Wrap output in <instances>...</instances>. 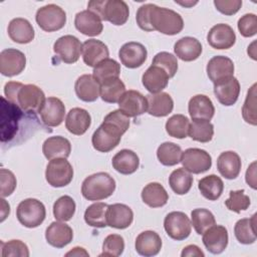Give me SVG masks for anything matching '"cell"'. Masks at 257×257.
I'll use <instances>...</instances> for the list:
<instances>
[{
	"mask_svg": "<svg viewBox=\"0 0 257 257\" xmlns=\"http://www.w3.org/2000/svg\"><path fill=\"white\" fill-rule=\"evenodd\" d=\"M1 255L3 257H28L29 250L27 245L21 240H10L8 242H1Z\"/></svg>",
	"mask_w": 257,
	"mask_h": 257,
	"instance_id": "obj_52",
	"label": "cell"
},
{
	"mask_svg": "<svg viewBox=\"0 0 257 257\" xmlns=\"http://www.w3.org/2000/svg\"><path fill=\"white\" fill-rule=\"evenodd\" d=\"M46 210L42 202L28 198L21 201L16 209V217L21 225L26 228H36L45 219Z\"/></svg>",
	"mask_w": 257,
	"mask_h": 257,
	"instance_id": "obj_7",
	"label": "cell"
},
{
	"mask_svg": "<svg viewBox=\"0 0 257 257\" xmlns=\"http://www.w3.org/2000/svg\"><path fill=\"white\" fill-rule=\"evenodd\" d=\"M241 159L233 151H227L220 154L217 159V169L221 176L228 180L236 179L241 171Z\"/></svg>",
	"mask_w": 257,
	"mask_h": 257,
	"instance_id": "obj_33",
	"label": "cell"
},
{
	"mask_svg": "<svg viewBox=\"0 0 257 257\" xmlns=\"http://www.w3.org/2000/svg\"><path fill=\"white\" fill-rule=\"evenodd\" d=\"M115 190L114 179L104 172L92 174L84 179L81 194L88 201H100L110 197Z\"/></svg>",
	"mask_w": 257,
	"mask_h": 257,
	"instance_id": "obj_5",
	"label": "cell"
},
{
	"mask_svg": "<svg viewBox=\"0 0 257 257\" xmlns=\"http://www.w3.org/2000/svg\"><path fill=\"white\" fill-rule=\"evenodd\" d=\"M148 100V112L157 117L167 116L173 111L174 100L172 96L167 92L150 93L147 95Z\"/></svg>",
	"mask_w": 257,
	"mask_h": 257,
	"instance_id": "obj_29",
	"label": "cell"
},
{
	"mask_svg": "<svg viewBox=\"0 0 257 257\" xmlns=\"http://www.w3.org/2000/svg\"><path fill=\"white\" fill-rule=\"evenodd\" d=\"M181 256L182 257H192V256H194V257H204L205 254L198 246L188 245L183 249V251L181 253Z\"/></svg>",
	"mask_w": 257,
	"mask_h": 257,
	"instance_id": "obj_57",
	"label": "cell"
},
{
	"mask_svg": "<svg viewBox=\"0 0 257 257\" xmlns=\"http://www.w3.org/2000/svg\"><path fill=\"white\" fill-rule=\"evenodd\" d=\"M128 126L130 117L119 109L110 111L93 133L91 137L92 147L100 153L110 152L118 146L122 135L127 131Z\"/></svg>",
	"mask_w": 257,
	"mask_h": 257,
	"instance_id": "obj_1",
	"label": "cell"
},
{
	"mask_svg": "<svg viewBox=\"0 0 257 257\" xmlns=\"http://www.w3.org/2000/svg\"><path fill=\"white\" fill-rule=\"evenodd\" d=\"M23 116V110L15 103L1 97V142H10L14 139L19 128V122Z\"/></svg>",
	"mask_w": 257,
	"mask_h": 257,
	"instance_id": "obj_6",
	"label": "cell"
},
{
	"mask_svg": "<svg viewBox=\"0 0 257 257\" xmlns=\"http://www.w3.org/2000/svg\"><path fill=\"white\" fill-rule=\"evenodd\" d=\"M242 116L244 120L252 125L257 124L256 116V83H254L247 92L246 99L242 107Z\"/></svg>",
	"mask_w": 257,
	"mask_h": 257,
	"instance_id": "obj_49",
	"label": "cell"
},
{
	"mask_svg": "<svg viewBox=\"0 0 257 257\" xmlns=\"http://www.w3.org/2000/svg\"><path fill=\"white\" fill-rule=\"evenodd\" d=\"M192 175L184 168H179L173 171L169 177V185L177 195L187 194L193 185Z\"/></svg>",
	"mask_w": 257,
	"mask_h": 257,
	"instance_id": "obj_39",
	"label": "cell"
},
{
	"mask_svg": "<svg viewBox=\"0 0 257 257\" xmlns=\"http://www.w3.org/2000/svg\"><path fill=\"white\" fill-rule=\"evenodd\" d=\"M207 41L215 49H229L236 42V34L230 25L219 23L209 30Z\"/></svg>",
	"mask_w": 257,
	"mask_h": 257,
	"instance_id": "obj_16",
	"label": "cell"
},
{
	"mask_svg": "<svg viewBox=\"0 0 257 257\" xmlns=\"http://www.w3.org/2000/svg\"><path fill=\"white\" fill-rule=\"evenodd\" d=\"M0 185H1L0 192H1L2 198L10 196L16 189V185H17V181L14 174L7 169H1Z\"/></svg>",
	"mask_w": 257,
	"mask_h": 257,
	"instance_id": "obj_54",
	"label": "cell"
},
{
	"mask_svg": "<svg viewBox=\"0 0 257 257\" xmlns=\"http://www.w3.org/2000/svg\"><path fill=\"white\" fill-rule=\"evenodd\" d=\"M234 69L235 67L233 61L229 57L223 55L212 57L206 67L207 75L213 83L233 76Z\"/></svg>",
	"mask_w": 257,
	"mask_h": 257,
	"instance_id": "obj_21",
	"label": "cell"
},
{
	"mask_svg": "<svg viewBox=\"0 0 257 257\" xmlns=\"http://www.w3.org/2000/svg\"><path fill=\"white\" fill-rule=\"evenodd\" d=\"M91 124V117L87 110L81 107L71 108L65 119V127L75 136H82Z\"/></svg>",
	"mask_w": 257,
	"mask_h": 257,
	"instance_id": "obj_27",
	"label": "cell"
},
{
	"mask_svg": "<svg viewBox=\"0 0 257 257\" xmlns=\"http://www.w3.org/2000/svg\"><path fill=\"white\" fill-rule=\"evenodd\" d=\"M125 92V85L122 80L113 78L100 84L99 96L101 99L108 103H116Z\"/></svg>",
	"mask_w": 257,
	"mask_h": 257,
	"instance_id": "obj_41",
	"label": "cell"
},
{
	"mask_svg": "<svg viewBox=\"0 0 257 257\" xmlns=\"http://www.w3.org/2000/svg\"><path fill=\"white\" fill-rule=\"evenodd\" d=\"M134 221L133 210L120 203L108 205L106 211L107 226L115 229H125L132 225Z\"/></svg>",
	"mask_w": 257,
	"mask_h": 257,
	"instance_id": "obj_23",
	"label": "cell"
},
{
	"mask_svg": "<svg viewBox=\"0 0 257 257\" xmlns=\"http://www.w3.org/2000/svg\"><path fill=\"white\" fill-rule=\"evenodd\" d=\"M8 35L16 43L26 44L34 39V29L31 23L25 18H14L8 24Z\"/></svg>",
	"mask_w": 257,
	"mask_h": 257,
	"instance_id": "obj_30",
	"label": "cell"
},
{
	"mask_svg": "<svg viewBox=\"0 0 257 257\" xmlns=\"http://www.w3.org/2000/svg\"><path fill=\"white\" fill-rule=\"evenodd\" d=\"M216 9L222 14L231 16L236 14L242 6L241 0H214Z\"/></svg>",
	"mask_w": 257,
	"mask_h": 257,
	"instance_id": "obj_55",
	"label": "cell"
},
{
	"mask_svg": "<svg viewBox=\"0 0 257 257\" xmlns=\"http://www.w3.org/2000/svg\"><path fill=\"white\" fill-rule=\"evenodd\" d=\"M176 3H177V4H180V5H182V6H185V7H191V6H194L195 4H197L198 2H197V1H195V2H192V1H188V2H177V1H176Z\"/></svg>",
	"mask_w": 257,
	"mask_h": 257,
	"instance_id": "obj_61",
	"label": "cell"
},
{
	"mask_svg": "<svg viewBox=\"0 0 257 257\" xmlns=\"http://www.w3.org/2000/svg\"><path fill=\"white\" fill-rule=\"evenodd\" d=\"M89 254L85 251V249L81 248V247H74L72 248V250H70L69 252H67L65 254V256H88Z\"/></svg>",
	"mask_w": 257,
	"mask_h": 257,
	"instance_id": "obj_60",
	"label": "cell"
},
{
	"mask_svg": "<svg viewBox=\"0 0 257 257\" xmlns=\"http://www.w3.org/2000/svg\"><path fill=\"white\" fill-rule=\"evenodd\" d=\"M42 152L44 157L49 161L57 158L67 159L71 152V145L67 139L61 136L50 137L44 141Z\"/></svg>",
	"mask_w": 257,
	"mask_h": 257,
	"instance_id": "obj_32",
	"label": "cell"
},
{
	"mask_svg": "<svg viewBox=\"0 0 257 257\" xmlns=\"http://www.w3.org/2000/svg\"><path fill=\"white\" fill-rule=\"evenodd\" d=\"M181 147L172 142L161 144L157 150V157L159 162L167 167H172L179 164L181 162Z\"/></svg>",
	"mask_w": 257,
	"mask_h": 257,
	"instance_id": "obj_43",
	"label": "cell"
},
{
	"mask_svg": "<svg viewBox=\"0 0 257 257\" xmlns=\"http://www.w3.org/2000/svg\"><path fill=\"white\" fill-rule=\"evenodd\" d=\"M190 127L189 118L184 114H174L166 122V132L170 137L176 139H185L188 136Z\"/></svg>",
	"mask_w": 257,
	"mask_h": 257,
	"instance_id": "obj_46",
	"label": "cell"
},
{
	"mask_svg": "<svg viewBox=\"0 0 257 257\" xmlns=\"http://www.w3.org/2000/svg\"><path fill=\"white\" fill-rule=\"evenodd\" d=\"M142 200L151 208L163 207L169 200V195L166 189L157 182L149 183L142 191Z\"/></svg>",
	"mask_w": 257,
	"mask_h": 257,
	"instance_id": "obj_36",
	"label": "cell"
},
{
	"mask_svg": "<svg viewBox=\"0 0 257 257\" xmlns=\"http://www.w3.org/2000/svg\"><path fill=\"white\" fill-rule=\"evenodd\" d=\"M149 7H150V3L142 5L137 11L136 20H137V24L142 30L151 32L153 30L149 23Z\"/></svg>",
	"mask_w": 257,
	"mask_h": 257,
	"instance_id": "obj_56",
	"label": "cell"
},
{
	"mask_svg": "<svg viewBox=\"0 0 257 257\" xmlns=\"http://www.w3.org/2000/svg\"><path fill=\"white\" fill-rule=\"evenodd\" d=\"M238 29L242 36L252 37L257 33V17L253 13L243 15L238 20Z\"/></svg>",
	"mask_w": 257,
	"mask_h": 257,
	"instance_id": "obj_53",
	"label": "cell"
},
{
	"mask_svg": "<svg viewBox=\"0 0 257 257\" xmlns=\"http://www.w3.org/2000/svg\"><path fill=\"white\" fill-rule=\"evenodd\" d=\"M111 164L116 172L122 175H131L139 169L140 159L134 151L124 149L113 156Z\"/></svg>",
	"mask_w": 257,
	"mask_h": 257,
	"instance_id": "obj_35",
	"label": "cell"
},
{
	"mask_svg": "<svg viewBox=\"0 0 257 257\" xmlns=\"http://www.w3.org/2000/svg\"><path fill=\"white\" fill-rule=\"evenodd\" d=\"M225 206L228 210L235 213H240L245 211L250 206V198L245 194L244 190L231 191L229 193V198L225 201Z\"/></svg>",
	"mask_w": 257,
	"mask_h": 257,
	"instance_id": "obj_51",
	"label": "cell"
},
{
	"mask_svg": "<svg viewBox=\"0 0 257 257\" xmlns=\"http://www.w3.org/2000/svg\"><path fill=\"white\" fill-rule=\"evenodd\" d=\"M188 135L193 141L200 143H209L214 136V125L210 120L193 119L190 123Z\"/></svg>",
	"mask_w": 257,
	"mask_h": 257,
	"instance_id": "obj_44",
	"label": "cell"
},
{
	"mask_svg": "<svg viewBox=\"0 0 257 257\" xmlns=\"http://www.w3.org/2000/svg\"><path fill=\"white\" fill-rule=\"evenodd\" d=\"M201 42L191 36H186L179 39L174 45V51L177 57L183 61L196 60L202 53Z\"/></svg>",
	"mask_w": 257,
	"mask_h": 257,
	"instance_id": "obj_34",
	"label": "cell"
},
{
	"mask_svg": "<svg viewBox=\"0 0 257 257\" xmlns=\"http://www.w3.org/2000/svg\"><path fill=\"white\" fill-rule=\"evenodd\" d=\"M35 20L43 31L53 32L60 30L65 25L66 13L55 4H47L37 10Z\"/></svg>",
	"mask_w": 257,
	"mask_h": 257,
	"instance_id": "obj_8",
	"label": "cell"
},
{
	"mask_svg": "<svg viewBox=\"0 0 257 257\" xmlns=\"http://www.w3.org/2000/svg\"><path fill=\"white\" fill-rule=\"evenodd\" d=\"M147 56V48L142 43L135 41L124 43L118 51V57L121 64L127 68H138L142 66L145 63Z\"/></svg>",
	"mask_w": 257,
	"mask_h": 257,
	"instance_id": "obj_15",
	"label": "cell"
},
{
	"mask_svg": "<svg viewBox=\"0 0 257 257\" xmlns=\"http://www.w3.org/2000/svg\"><path fill=\"white\" fill-rule=\"evenodd\" d=\"M87 10L97 15L100 20L113 25H123L130 15L127 4L122 0H92L87 4Z\"/></svg>",
	"mask_w": 257,
	"mask_h": 257,
	"instance_id": "obj_4",
	"label": "cell"
},
{
	"mask_svg": "<svg viewBox=\"0 0 257 257\" xmlns=\"http://www.w3.org/2000/svg\"><path fill=\"white\" fill-rule=\"evenodd\" d=\"M108 205L102 202H96L88 206L84 212V221L87 225L94 228H104L106 223V211Z\"/></svg>",
	"mask_w": 257,
	"mask_h": 257,
	"instance_id": "obj_42",
	"label": "cell"
},
{
	"mask_svg": "<svg viewBox=\"0 0 257 257\" xmlns=\"http://www.w3.org/2000/svg\"><path fill=\"white\" fill-rule=\"evenodd\" d=\"M82 44L79 39L73 35H64L59 37L53 44V51L64 63H74L79 59Z\"/></svg>",
	"mask_w": 257,
	"mask_h": 257,
	"instance_id": "obj_12",
	"label": "cell"
},
{
	"mask_svg": "<svg viewBox=\"0 0 257 257\" xmlns=\"http://www.w3.org/2000/svg\"><path fill=\"white\" fill-rule=\"evenodd\" d=\"M4 94L7 100L18 105L24 112H38L46 99L37 85L17 81L7 82L4 85Z\"/></svg>",
	"mask_w": 257,
	"mask_h": 257,
	"instance_id": "obj_2",
	"label": "cell"
},
{
	"mask_svg": "<svg viewBox=\"0 0 257 257\" xmlns=\"http://www.w3.org/2000/svg\"><path fill=\"white\" fill-rule=\"evenodd\" d=\"M136 251L145 257H152L159 254L162 248V239L155 231H144L136 239Z\"/></svg>",
	"mask_w": 257,
	"mask_h": 257,
	"instance_id": "obj_28",
	"label": "cell"
},
{
	"mask_svg": "<svg viewBox=\"0 0 257 257\" xmlns=\"http://www.w3.org/2000/svg\"><path fill=\"white\" fill-rule=\"evenodd\" d=\"M76 205L74 200L67 195L61 196L53 204V215L57 221L66 222L71 220L75 213Z\"/></svg>",
	"mask_w": 257,
	"mask_h": 257,
	"instance_id": "obj_45",
	"label": "cell"
},
{
	"mask_svg": "<svg viewBox=\"0 0 257 257\" xmlns=\"http://www.w3.org/2000/svg\"><path fill=\"white\" fill-rule=\"evenodd\" d=\"M75 28L86 36H97L102 32L103 25L100 18L89 10H82L75 15Z\"/></svg>",
	"mask_w": 257,
	"mask_h": 257,
	"instance_id": "obj_24",
	"label": "cell"
},
{
	"mask_svg": "<svg viewBox=\"0 0 257 257\" xmlns=\"http://www.w3.org/2000/svg\"><path fill=\"white\" fill-rule=\"evenodd\" d=\"M38 113L45 125L58 126L64 119L65 106L59 98L50 96L45 99Z\"/></svg>",
	"mask_w": 257,
	"mask_h": 257,
	"instance_id": "obj_17",
	"label": "cell"
},
{
	"mask_svg": "<svg viewBox=\"0 0 257 257\" xmlns=\"http://www.w3.org/2000/svg\"><path fill=\"white\" fill-rule=\"evenodd\" d=\"M118 108L127 117H136L148 110V100L138 90H125L118 100Z\"/></svg>",
	"mask_w": 257,
	"mask_h": 257,
	"instance_id": "obj_14",
	"label": "cell"
},
{
	"mask_svg": "<svg viewBox=\"0 0 257 257\" xmlns=\"http://www.w3.org/2000/svg\"><path fill=\"white\" fill-rule=\"evenodd\" d=\"M234 234L241 244L249 245L254 243L256 241V214L250 219L238 220L234 227Z\"/></svg>",
	"mask_w": 257,
	"mask_h": 257,
	"instance_id": "obj_37",
	"label": "cell"
},
{
	"mask_svg": "<svg viewBox=\"0 0 257 257\" xmlns=\"http://www.w3.org/2000/svg\"><path fill=\"white\" fill-rule=\"evenodd\" d=\"M214 93L221 104L233 105L240 94V83L234 76L227 77L214 83Z\"/></svg>",
	"mask_w": 257,
	"mask_h": 257,
	"instance_id": "obj_18",
	"label": "cell"
},
{
	"mask_svg": "<svg viewBox=\"0 0 257 257\" xmlns=\"http://www.w3.org/2000/svg\"><path fill=\"white\" fill-rule=\"evenodd\" d=\"M255 166H256V162H253L247 169L246 172V183L252 188V189H256V170H255Z\"/></svg>",
	"mask_w": 257,
	"mask_h": 257,
	"instance_id": "obj_58",
	"label": "cell"
},
{
	"mask_svg": "<svg viewBox=\"0 0 257 257\" xmlns=\"http://www.w3.org/2000/svg\"><path fill=\"white\" fill-rule=\"evenodd\" d=\"M168 73L157 65H151L143 74L142 82L145 88L151 93L161 92L167 87L169 82Z\"/></svg>",
	"mask_w": 257,
	"mask_h": 257,
	"instance_id": "obj_26",
	"label": "cell"
},
{
	"mask_svg": "<svg viewBox=\"0 0 257 257\" xmlns=\"http://www.w3.org/2000/svg\"><path fill=\"white\" fill-rule=\"evenodd\" d=\"M74 90L79 99L85 102H92L99 96L100 84L92 74H82L76 79Z\"/></svg>",
	"mask_w": 257,
	"mask_h": 257,
	"instance_id": "obj_25",
	"label": "cell"
},
{
	"mask_svg": "<svg viewBox=\"0 0 257 257\" xmlns=\"http://www.w3.org/2000/svg\"><path fill=\"white\" fill-rule=\"evenodd\" d=\"M191 224L197 234H203L207 229L216 224L213 213L204 208H198L191 212Z\"/></svg>",
	"mask_w": 257,
	"mask_h": 257,
	"instance_id": "obj_47",
	"label": "cell"
},
{
	"mask_svg": "<svg viewBox=\"0 0 257 257\" xmlns=\"http://www.w3.org/2000/svg\"><path fill=\"white\" fill-rule=\"evenodd\" d=\"M164 228L170 238L182 241L190 236L192 224L185 213L174 211L165 217Z\"/></svg>",
	"mask_w": 257,
	"mask_h": 257,
	"instance_id": "obj_11",
	"label": "cell"
},
{
	"mask_svg": "<svg viewBox=\"0 0 257 257\" xmlns=\"http://www.w3.org/2000/svg\"><path fill=\"white\" fill-rule=\"evenodd\" d=\"M72 229L61 221L52 222L45 231V239L47 243L55 248H63L72 241Z\"/></svg>",
	"mask_w": 257,
	"mask_h": 257,
	"instance_id": "obj_22",
	"label": "cell"
},
{
	"mask_svg": "<svg viewBox=\"0 0 257 257\" xmlns=\"http://www.w3.org/2000/svg\"><path fill=\"white\" fill-rule=\"evenodd\" d=\"M26 65L24 53L15 48H7L0 53V72L4 76H15L20 74Z\"/></svg>",
	"mask_w": 257,
	"mask_h": 257,
	"instance_id": "obj_13",
	"label": "cell"
},
{
	"mask_svg": "<svg viewBox=\"0 0 257 257\" xmlns=\"http://www.w3.org/2000/svg\"><path fill=\"white\" fill-rule=\"evenodd\" d=\"M81 54L83 62L90 67H95L99 62L108 58L107 46L100 40L88 39L82 43Z\"/></svg>",
	"mask_w": 257,
	"mask_h": 257,
	"instance_id": "obj_20",
	"label": "cell"
},
{
	"mask_svg": "<svg viewBox=\"0 0 257 257\" xmlns=\"http://www.w3.org/2000/svg\"><path fill=\"white\" fill-rule=\"evenodd\" d=\"M203 244L212 254L222 253L228 245V231L222 225H213L203 234Z\"/></svg>",
	"mask_w": 257,
	"mask_h": 257,
	"instance_id": "obj_19",
	"label": "cell"
},
{
	"mask_svg": "<svg viewBox=\"0 0 257 257\" xmlns=\"http://www.w3.org/2000/svg\"><path fill=\"white\" fill-rule=\"evenodd\" d=\"M124 250L123 238L118 234L106 236L102 243V253L99 256H120Z\"/></svg>",
	"mask_w": 257,
	"mask_h": 257,
	"instance_id": "obj_48",
	"label": "cell"
},
{
	"mask_svg": "<svg viewBox=\"0 0 257 257\" xmlns=\"http://www.w3.org/2000/svg\"><path fill=\"white\" fill-rule=\"evenodd\" d=\"M188 110L192 119L210 120L215 113V107L212 100L205 94L194 95L189 100Z\"/></svg>",
	"mask_w": 257,
	"mask_h": 257,
	"instance_id": "obj_31",
	"label": "cell"
},
{
	"mask_svg": "<svg viewBox=\"0 0 257 257\" xmlns=\"http://www.w3.org/2000/svg\"><path fill=\"white\" fill-rule=\"evenodd\" d=\"M120 73V65L117 61L111 58H106L99 62L93 67V77L99 82V84L113 79L118 78Z\"/></svg>",
	"mask_w": 257,
	"mask_h": 257,
	"instance_id": "obj_40",
	"label": "cell"
},
{
	"mask_svg": "<svg viewBox=\"0 0 257 257\" xmlns=\"http://www.w3.org/2000/svg\"><path fill=\"white\" fill-rule=\"evenodd\" d=\"M149 23L153 31L166 35H176L184 28V20L179 13L152 3L149 7Z\"/></svg>",
	"mask_w": 257,
	"mask_h": 257,
	"instance_id": "obj_3",
	"label": "cell"
},
{
	"mask_svg": "<svg viewBox=\"0 0 257 257\" xmlns=\"http://www.w3.org/2000/svg\"><path fill=\"white\" fill-rule=\"evenodd\" d=\"M183 168L192 174H202L210 170L212 158L205 150L190 148L182 152L181 162Z\"/></svg>",
	"mask_w": 257,
	"mask_h": 257,
	"instance_id": "obj_10",
	"label": "cell"
},
{
	"mask_svg": "<svg viewBox=\"0 0 257 257\" xmlns=\"http://www.w3.org/2000/svg\"><path fill=\"white\" fill-rule=\"evenodd\" d=\"M73 169L70 163L63 158L50 160L46 167L45 179L54 188L65 187L72 181Z\"/></svg>",
	"mask_w": 257,
	"mask_h": 257,
	"instance_id": "obj_9",
	"label": "cell"
},
{
	"mask_svg": "<svg viewBox=\"0 0 257 257\" xmlns=\"http://www.w3.org/2000/svg\"><path fill=\"white\" fill-rule=\"evenodd\" d=\"M152 64L163 68L168 73L170 78L174 77L178 70L177 57L175 55H173L172 53L166 52V51L157 53L153 59Z\"/></svg>",
	"mask_w": 257,
	"mask_h": 257,
	"instance_id": "obj_50",
	"label": "cell"
},
{
	"mask_svg": "<svg viewBox=\"0 0 257 257\" xmlns=\"http://www.w3.org/2000/svg\"><path fill=\"white\" fill-rule=\"evenodd\" d=\"M198 188L204 198L209 201H216L223 193L224 183L220 177L209 175L199 181Z\"/></svg>",
	"mask_w": 257,
	"mask_h": 257,
	"instance_id": "obj_38",
	"label": "cell"
},
{
	"mask_svg": "<svg viewBox=\"0 0 257 257\" xmlns=\"http://www.w3.org/2000/svg\"><path fill=\"white\" fill-rule=\"evenodd\" d=\"M9 213H10L9 204L4 199H1V222H3L7 218Z\"/></svg>",
	"mask_w": 257,
	"mask_h": 257,
	"instance_id": "obj_59",
	"label": "cell"
}]
</instances>
